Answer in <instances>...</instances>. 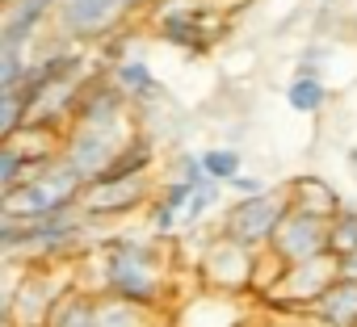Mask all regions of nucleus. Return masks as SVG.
I'll return each instance as SVG.
<instances>
[{
    "instance_id": "obj_1",
    "label": "nucleus",
    "mask_w": 357,
    "mask_h": 327,
    "mask_svg": "<svg viewBox=\"0 0 357 327\" xmlns=\"http://www.w3.org/2000/svg\"><path fill=\"white\" fill-rule=\"evenodd\" d=\"M76 277H89L84 285L97 294H118L160 310L172 294V256L160 235H109L76 256Z\"/></svg>"
},
{
    "instance_id": "obj_2",
    "label": "nucleus",
    "mask_w": 357,
    "mask_h": 327,
    "mask_svg": "<svg viewBox=\"0 0 357 327\" xmlns=\"http://www.w3.org/2000/svg\"><path fill=\"white\" fill-rule=\"evenodd\" d=\"M227 22L231 13L211 5V0H160V5H151L155 38L181 55H206L223 38Z\"/></svg>"
},
{
    "instance_id": "obj_3",
    "label": "nucleus",
    "mask_w": 357,
    "mask_h": 327,
    "mask_svg": "<svg viewBox=\"0 0 357 327\" xmlns=\"http://www.w3.org/2000/svg\"><path fill=\"white\" fill-rule=\"evenodd\" d=\"M84 177L72 168L63 155L47 159L43 168L13 185V189H0V214H13V218H34V214H55V210H68V206H80V193H84Z\"/></svg>"
},
{
    "instance_id": "obj_4",
    "label": "nucleus",
    "mask_w": 357,
    "mask_h": 327,
    "mask_svg": "<svg viewBox=\"0 0 357 327\" xmlns=\"http://www.w3.org/2000/svg\"><path fill=\"white\" fill-rule=\"evenodd\" d=\"M257 256H261V248L219 231L198 252V285L206 294H223V298H252Z\"/></svg>"
},
{
    "instance_id": "obj_5",
    "label": "nucleus",
    "mask_w": 357,
    "mask_h": 327,
    "mask_svg": "<svg viewBox=\"0 0 357 327\" xmlns=\"http://www.w3.org/2000/svg\"><path fill=\"white\" fill-rule=\"evenodd\" d=\"M143 9H151V0H59L55 30L68 34L72 42L97 47V42L122 34L126 22Z\"/></svg>"
},
{
    "instance_id": "obj_6",
    "label": "nucleus",
    "mask_w": 357,
    "mask_h": 327,
    "mask_svg": "<svg viewBox=\"0 0 357 327\" xmlns=\"http://www.w3.org/2000/svg\"><path fill=\"white\" fill-rule=\"evenodd\" d=\"M135 134V118H118V122H72L63 134V159L84 177L97 181L109 164L118 159L122 143Z\"/></svg>"
},
{
    "instance_id": "obj_7",
    "label": "nucleus",
    "mask_w": 357,
    "mask_h": 327,
    "mask_svg": "<svg viewBox=\"0 0 357 327\" xmlns=\"http://www.w3.org/2000/svg\"><path fill=\"white\" fill-rule=\"evenodd\" d=\"M294 210V202H290V189L282 185V189H261V193H248V198H236L231 206H227V214H223V235H231V239H244V244H252V248H269V239H273V231L282 227V218Z\"/></svg>"
},
{
    "instance_id": "obj_8",
    "label": "nucleus",
    "mask_w": 357,
    "mask_h": 327,
    "mask_svg": "<svg viewBox=\"0 0 357 327\" xmlns=\"http://www.w3.org/2000/svg\"><path fill=\"white\" fill-rule=\"evenodd\" d=\"M340 277V256L336 252H319L311 260H298L282 273V281L261 298L269 310H282V314H307L315 306V298Z\"/></svg>"
},
{
    "instance_id": "obj_9",
    "label": "nucleus",
    "mask_w": 357,
    "mask_h": 327,
    "mask_svg": "<svg viewBox=\"0 0 357 327\" xmlns=\"http://www.w3.org/2000/svg\"><path fill=\"white\" fill-rule=\"evenodd\" d=\"M155 193H160V189H155L151 173H135V177H97V181L84 185L80 210H84L93 223H109V218L135 214V210L147 206Z\"/></svg>"
},
{
    "instance_id": "obj_10",
    "label": "nucleus",
    "mask_w": 357,
    "mask_h": 327,
    "mask_svg": "<svg viewBox=\"0 0 357 327\" xmlns=\"http://www.w3.org/2000/svg\"><path fill=\"white\" fill-rule=\"evenodd\" d=\"M328 223H332V218H319V214H307V210H290V214L282 218V227L273 231L269 248H273L286 264L311 260V256L328 252Z\"/></svg>"
},
{
    "instance_id": "obj_11",
    "label": "nucleus",
    "mask_w": 357,
    "mask_h": 327,
    "mask_svg": "<svg viewBox=\"0 0 357 327\" xmlns=\"http://www.w3.org/2000/svg\"><path fill=\"white\" fill-rule=\"evenodd\" d=\"M55 13H59V0H5L0 47H34L47 22H55Z\"/></svg>"
},
{
    "instance_id": "obj_12",
    "label": "nucleus",
    "mask_w": 357,
    "mask_h": 327,
    "mask_svg": "<svg viewBox=\"0 0 357 327\" xmlns=\"http://www.w3.org/2000/svg\"><path fill=\"white\" fill-rule=\"evenodd\" d=\"M307 319H319L328 327H357V277L340 273L307 310Z\"/></svg>"
},
{
    "instance_id": "obj_13",
    "label": "nucleus",
    "mask_w": 357,
    "mask_h": 327,
    "mask_svg": "<svg viewBox=\"0 0 357 327\" xmlns=\"http://www.w3.org/2000/svg\"><path fill=\"white\" fill-rule=\"evenodd\" d=\"M109 76H114V84H118L135 105H151V101H160V80H155L147 55L130 51V55H122V59H109Z\"/></svg>"
},
{
    "instance_id": "obj_14",
    "label": "nucleus",
    "mask_w": 357,
    "mask_h": 327,
    "mask_svg": "<svg viewBox=\"0 0 357 327\" xmlns=\"http://www.w3.org/2000/svg\"><path fill=\"white\" fill-rule=\"evenodd\" d=\"M286 189H290L294 210H307V214H319V218H332V214H340V210H344V198L336 193V185H328V181H324V177H315V173L294 177Z\"/></svg>"
},
{
    "instance_id": "obj_15",
    "label": "nucleus",
    "mask_w": 357,
    "mask_h": 327,
    "mask_svg": "<svg viewBox=\"0 0 357 327\" xmlns=\"http://www.w3.org/2000/svg\"><path fill=\"white\" fill-rule=\"evenodd\" d=\"M97 298H101L97 289L72 281V285L59 294V302H55L47 327H97Z\"/></svg>"
},
{
    "instance_id": "obj_16",
    "label": "nucleus",
    "mask_w": 357,
    "mask_h": 327,
    "mask_svg": "<svg viewBox=\"0 0 357 327\" xmlns=\"http://www.w3.org/2000/svg\"><path fill=\"white\" fill-rule=\"evenodd\" d=\"M135 173H155V143H151L147 130H135V134L122 143L118 159L109 164L101 177H135Z\"/></svg>"
},
{
    "instance_id": "obj_17",
    "label": "nucleus",
    "mask_w": 357,
    "mask_h": 327,
    "mask_svg": "<svg viewBox=\"0 0 357 327\" xmlns=\"http://www.w3.org/2000/svg\"><path fill=\"white\" fill-rule=\"evenodd\" d=\"M328 84H324V76H315V72H294L290 76V84H286V105L294 109V113H303V118H311V113H319L324 105H328Z\"/></svg>"
},
{
    "instance_id": "obj_18",
    "label": "nucleus",
    "mask_w": 357,
    "mask_h": 327,
    "mask_svg": "<svg viewBox=\"0 0 357 327\" xmlns=\"http://www.w3.org/2000/svg\"><path fill=\"white\" fill-rule=\"evenodd\" d=\"M155 310L130 302V298H118V294H101L97 298V327H126V323H143L151 319Z\"/></svg>"
},
{
    "instance_id": "obj_19",
    "label": "nucleus",
    "mask_w": 357,
    "mask_h": 327,
    "mask_svg": "<svg viewBox=\"0 0 357 327\" xmlns=\"http://www.w3.org/2000/svg\"><path fill=\"white\" fill-rule=\"evenodd\" d=\"M43 164H47V159H30L22 147H13V143L5 138V143H0V189H13V185L30 181Z\"/></svg>"
},
{
    "instance_id": "obj_20",
    "label": "nucleus",
    "mask_w": 357,
    "mask_h": 327,
    "mask_svg": "<svg viewBox=\"0 0 357 327\" xmlns=\"http://www.w3.org/2000/svg\"><path fill=\"white\" fill-rule=\"evenodd\" d=\"M202 164H206V177H215V181L227 185L236 173H244V151L240 147H206Z\"/></svg>"
},
{
    "instance_id": "obj_21",
    "label": "nucleus",
    "mask_w": 357,
    "mask_h": 327,
    "mask_svg": "<svg viewBox=\"0 0 357 327\" xmlns=\"http://www.w3.org/2000/svg\"><path fill=\"white\" fill-rule=\"evenodd\" d=\"M353 248H357V210L344 206V210L332 214V223H328V252L349 256Z\"/></svg>"
},
{
    "instance_id": "obj_22",
    "label": "nucleus",
    "mask_w": 357,
    "mask_h": 327,
    "mask_svg": "<svg viewBox=\"0 0 357 327\" xmlns=\"http://www.w3.org/2000/svg\"><path fill=\"white\" fill-rule=\"evenodd\" d=\"M223 181H215V177H206V181H198L194 185V198H190V206H185V227H194V223H202L215 206H219V198H223Z\"/></svg>"
},
{
    "instance_id": "obj_23",
    "label": "nucleus",
    "mask_w": 357,
    "mask_h": 327,
    "mask_svg": "<svg viewBox=\"0 0 357 327\" xmlns=\"http://www.w3.org/2000/svg\"><path fill=\"white\" fill-rule=\"evenodd\" d=\"M30 122V101L22 88H0V134H13Z\"/></svg>"
},
{
    "instance_id": "obj_24",
    "label": "nucleus",
    "mask_w": 357,
    "mask_h": 327,
    "mask_svg": "<svg viewBox=\"0 0 357 327\" xmlns=\"http://www.w3.org/2000/svg\"><path fill=\"white\" fill-rule=\"evenodd\" d=\"M30 47H0V88H17L30 72Z\"/></svg>"
},
{
    "instance_id": "obj_25",
    "label": "nucleus",
    "mask_w": 357,
    "mask_h": 327,
    "mask_svg": "<svg viewBox=\"0 0 357 327\" xmlns=\"http://www.w3.org/2000/svg\"><path fill=\"white\" fill-rule=\"evenodd\" d=\"M147 210H151V218H147V231H151V235H160V239H172L176 231H181V223H185V214L176 210V206H168L160 193L147 202Z\"/></svg>"
},
{
    "instance_id": "obj_26",
    "label": "nucleus",
    "mask_w": 357,
    "mask_h": 327,
    "mask_svg": "<svg viewBox=\"0 0 357 327\" xmlns=\"http://www.w3.org/2000/svg\"><path fill=\"white\" fill-rule=\"evenodd\" d=\"M172 177H185V181H206V164H202V155H176V173Z\"/></svg>"
},
{
    "instance_id": "obj_27",
    "label": "nucleus",
    "mask_w": 357,
    "mask_h": 327,
    "mask_svg": "<svg viewBox=\"0 0 357 327\" xmlns=\"http://www.w3.org/2000/svg\"><path fill=\"white\" fill-rule=\"evenodd\" d=\"M261 189H265V181L252 177V173H236L227 181V193H236V198H248V193H261Z\"/></svg>"
},
{
    "instance_id": "obj_28",
    "label": "nucleus",
    "mask_w": 357,
    "mask_h": 327,
    "mask_svg": "<svg viewBox=\"0 0 357 327\" xmlns=\"http://www.w3.org/2000/svg\"><path fill=\"white\" fill-rule=\"evenodd\" d=\"M324 55H328V51H324L319 42H311V47L298 55V67H294V72H315V76H324Z\"/></svg>"
},
{
    "instance_id": "obj_29",
    "label": "nucleus",
    "mask_w": 357,
    "mask_h": 327,
    "mask_svg": "<svg viewBox=\"0 0 357 327\" xmlns=\"http://www.w3.org/2000/svg\"><path fill=\"white\" fill-rule=\"evenodd\" d=\"M211 5H219V9H227V13L236 17V13H240L244 5H252V0H211Z\"/></svg>"
},
{
    "instance_id": "obj_30",
    "label": "nucleus",
    "mask_w": 357,
    "mask_h": 327,
    "mask_svg": "<svg viewBox=\"0 0 357 327\" xmlns=\"http://www.w3.org/2000/svg\"><path fill=\"white\" fill-rule=\"evenodd\" d=\"M340 273H349V277H357V248H353L349 256H340Z\"/></svg>"
},
{
    "instance_id": "obj_31",
    "label": "nucleus",
    "mask_w": 357,
    "mask_h": 327,
    "mask_svg": "<svg viewBox=\"0 0 357 327\" xmlns=\"http://www.w3.org/2000/svg\"><path fill=\"white\" fill-rule=\"evenodd\" d=\"M349 168H353V177H357V147L349 151Z\"/></svg>"
},
{
    "instance_id": "obj_32",
    "label": "nucleus",
    "mask_w": 357,
    "mask_h": 327,
    "mask_svg": "<svg viewBox=\"0 0 357 327\" xmlns=\"http://www.w3.org/2000/svg\"><path fill=\"white\" fill-rule=\"evenodd\" d=\"M151 5H160V0H151Z\"/></svg>"
}]
</instances>
